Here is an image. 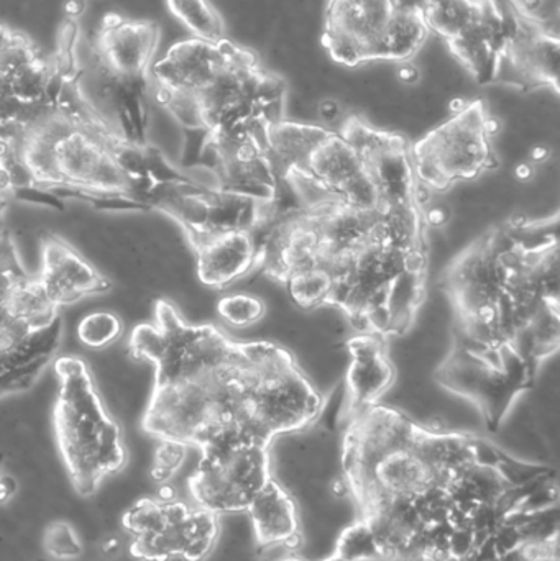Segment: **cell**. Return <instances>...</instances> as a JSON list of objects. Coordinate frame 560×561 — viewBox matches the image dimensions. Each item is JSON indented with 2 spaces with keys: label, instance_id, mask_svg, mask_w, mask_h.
<instances>
[{
  "label": "cell",
  "instance_id": "obj_1",
  "mask_svg": "<svg viewBox=\"0 0 560 561\" xmlns=\"http://www.w3.org/2000/svg\"><path fill=\"white\" fill-rule=\"evenodd\" d=\"M55 435L66 473L81 497L98 493L102 481L127 463L122 431L108 415L88 365L81 358H59Z\"/></svg>",
  "mask_w": 560,
  "mask_h": 561
},
{
  "label": "cell",
  "instance_id": "obj_2",
  "mask_svg": "<svg viewBox=\"0 0 560 561\" xmlns=\"http://www.w3.org/2000/svg\"><path fill=\"white\" fill-rule=\"evenodd\" d=\"M500 122L482 99L454 108L449 118L411 145L414 173L427 193H446L499 168L495 137Z\"/></svg>",
  "mask_w": 560,
  "mask_h": 561
},
{
  "label": "cell",
  "instance_id": "obj_3",
  "mask_svg": "<svg viewBox=\"0 0 560 561\" xmlns=\"http://www.w3.org/2000/svg\"><path fill=\"white\" fill-rule=\"evenodd\" d=\"M219 519L196 503L161 493L135 501L122 516V527L135 560L204 561L219 539Z\"/></svg>",
  "mask_w": 560,
  "mask_h": 561
},
{
  "label": "cell",
  "instance_id": "obj_4",
  "mask_svg": "<svg viewBox=\"0 0 560 561\" xmlns=\"http://www.w3.org/2000/svg\"><path fill=\"white\" fill-rule=\"evenodd\" d=\"M431 35L446 43L480 85L495 84L503 46L512 28V7L496 0H423Z\"/></svg>",
  "mask_w": 560,
  "mask_h": 561
},
{
  "label": "cell",
  "instance_id": "obj_5",
  "mask_svg": "<svg viewBox=\"0 0 560 561\" xmlns=\"http://www.w3.org/2000/svg\"><path fill=\"white\" fill-rule=\"evenodd\" d=\"M270 444L224 438L199 448L201 460L187 480L193 503L210 513H242L272 478Z\"/></svg>",
  "mask_w": 560,
  "mask_h": 561
},
{
  "label": "cell",
  "instance_id": "obj_6",
  "mask_svg": "<svg viewBox=\"0 0 560 561\" xmlns=\"http://www.w3.org/2000/svg\"><path fill=\"white\" fill-rule=\"evenodd\" d=\"M400 7V0H328L322 46L348 68L377 61L381 39Z\"/></svg>",
  "mask_w": 560,
  "mask_h": 561
},
{
  "label": "cell",
  "instance_id": "obj_7",
  "mask_svg": "<svg viewBox=\"0 0 560 561\" xmlns=\"http://www.w3.org/2000/svg\"><path fill=\"white\" fill-rule=\"evenodd\" d=\"M559 59L560 33L525 22L513 13L495 84L523 92L551 89L559 94Z\"/></svg>",
  "mask_w": 560,
  "mask_h": 561
},
{
  "label": "cell",
  "instance_id": "obj_8",
  "mask_svg": "<svg viewBox=\"0 0 560 561\" xmlns=\"http://www.w3.org/2000/svg\"><path fill=\"white\" fill-rule=\"evenodd\" d=\"M160 43V28L141 20L111 16L105 20L95 42L102 65L122 81H137L147 75L148 66Z\"/></svg>",
  "mask_w": 560,
  "mask_h": 561
},
{
  "label": "cell",
  "instance_id": "obj_9",
  "mask_svg": "<svg viewBox=\"0 0 560 561\" xmlns=\"http://www.w3.org/2000/svg\"><path fill=\"white\" fill-rule=\"evenodd\" d=\"M230 45L229 38L214 43L194 36L173 43L153 66L155 88L197 94L216 78L226 62Z\"/></svg>",
  "mask_w": 560,
  "mask_h": 561
},
{
  "label": "cell",
  "instance_id": "obj_10",
  "mask_svg": "<svg viewBox=\"0 0 560 561\" xmlns=\"http://www.w3.org/2000/svg\"><path fill=\"white\" fill-rule=\"evenodd\" d=\"M42 252L38 279L58 309L82 297L111 289V283L58 237H46Z\"/></svg>",
  "mask_w": 560,
  "mask_h": 561
},
{
  "label": "cell",
  "instance_id": "obj_11",
  "mask_svg": "<svg viewBox=\"0 0 560 561\" xmlns=\"http://www.w3.org/2000/svg\"><path fill=\"white\" fill-rule=\"evenodd\" d=\"M197 276L213 289H224L259 272V230L217 233L193 247Z\"/></svg>",
  "mask_w": 560,
  "mask_h": 561
},
{
  "label": "cell",
  "instance_id": "obj_12",
  "mask_svg": "<svg viewBox=\"0 0 560 561\" xmlns=\"http://www.w3.org/2000/svg\"><path fill=\"white\" fill-rule=\"evenodd\" d=\"M351 366L347 373L348 417L377 404L395 381L393 363L380 335L358 333L348 340Z\"/></svg>",
  "mask_w": 560,
  "mask_h": 561
},
{
  "label": "cell",
  "instance_id": "obj_13",
  "mask_svg": "<svg viewBox=\"0 0 560 561\" xmlns=\"http://www.w3.org/2000/svg\"><path fill=\"white\" fill-rule=\"evenodd\" d=\"M256 542L262 549H298L299 516L295 500L275 478L262 488L247 507Z\"/></svg>",
  "mask_w": 560,
  "mask_h": 561
},
{
  "label": "cell",
  "instance_id": "obj_14",
  "mask_svg": "<svg viewBox=\"0 0 560 561\" xmlns=\"http://www.w3.org/2000/svg\"><path fill=\"white\" fill-rule=\"evenodd\" d=\"M430 35L420 7H400L381 39L377 61H410L420 53Z\"/></svg>",
  "mask_w": 560,
  "mask_h": 561
},
{
  "label": "cell",
  "instance_id": "obj_15",
  "mask_svg": "<svg viewBox=\"0 0 560 561\" xmlns=\"http://www.w3.org/2000/svg\"><path fill=\"white\" fill-rule=\"evenodd\" d=\"M167 7L194 38L214 43L227 38L226 23L210 0H167Z\"/></svg>",
  "mask_w": 560,
  "mask_h": 561
},
{
  "label": "cell",
  "instance_id": "obj_16",
  "mask_svg": "<svg viewBox=\"0 0 560 561\" xmlns=\"http://www.w3.org/2000/svg\"><path fill=\"white\" fill-rule=\"evenodd\" d=\"M217 313L233 329H249L262 322L266 316V304L255 294H226L217 302Z\"/></svg>",
  "mask_w": 560,
  "mask_h": 561
},
{
  "label": "cell",
  "instance_id": "obj_17",
  "mask_svg": "<svg viewBox=\"0 0 560 561\" xmlns=\"http://www.w3.org/2000/svg\"><path fill=\"white\" fill-rule=\"evenodd\" d=\"M335 553L348 561H381L380 547L370 524L365 519L341 534Z\"/></svg>",
  "mask_w": 560,
  "mask_h": 561
},
{
  "label": "cell",
  "instance_id": "obj_18",
  "mask_svg": "<svg viewBox=\"0 0 560 561\" xmlns=\"http://www.w3.org/2000/svg\"><path fill=\"white\" fill-rule=\"evenodd\" d=\"M122 335V322L114 312L95 310L82 317L78 325L79 342L89 348H105Z\"/></svg>",
  "mask_w": 560,
  "mask_h": 561
},
{
  "label": "cell",
  "instance_id": "obj_19",
  "mask_svg": "<svg viewBox=\"0 0 560 561\" xmlns=\"http://www.w3.org/2000/svg\"><path fill=\"white\" fill-rule=\"evenodd\" d=\"M43 547L55 560H76L82 556L81 540L65 520H56L46 527L43 534Z\"/></svg>",
  "mask_w": 560,
  "mask_h": 561
},
{
  "label": "cell",
  "instance_id": "obj_20",
  "mask_svg": "<svg viewBox=\"0 0 560 561\" xmlns=\"http://www.w3.org/2000/svg\"><path fill=\"white\" fill-rule=\"evenodd\" d=\"M510 5L518 19L559 33L560 0H510Z\"/></svg>",
  "mask_w": 560,
  "mask_h": 561
},
{
  "label": "cell",
  "instance_id": "obj_21",
  "mask_svg": "<svg viewBox=\"0 0 560 561\" xmlns=\"http://www.w3.org/2000/svg\"><path fill=\"white\" fill-rule=\"evenodd\" d=\"M186 445L176 444V442H160L157 455H155L153 468H151V477L157 483L170 480L186 457Z\"/></svg>",
  "mask_w": 560,
  "mask_h": 561
},
{
  "label": "cell",
  "instance_id": "obj_22",
  "mask_svg": "<svg viewBox=\"0 0 560 561\" xmlns=\"http://www.w3.org/2000/svg\"><path fill=\"white\" fill-rule=\"evenodd\" d=\"M16 490H19V484L12 477L0 474V504L9 503L15 496Z\"/></svg>",
  "mask_w": 560,
  "mask_h": 561
},
{
  "label": "cell",
  "instance_id": "obj_23",
  "mask_svg": "<svg viewBox=\"0 0 560 561\" xmlns=\"http://www.w3.org/2000/svg\"><path fill=\"white\" fill-rule=\"evenodd\" d=\"M85 9H88L85 0H66L65 5H62L69 22H78V19L84 15Z\"/></svg>",
  "mask_w": 560,
  "mask_h": 561
},
{
  "label": "cell",
  "instance_id": "obj_24",
  "mask_svg": "<svg viewBox=\"0 0 560 561\" xmlns=\"http://www.w3.org/2000/svg\"><path fill=\"white\" fill-rule=\"evenodd\" d=\"M536 167L532 163V161H525V163L516 164L515 168V176L516 180L522 181V183H528L535 178Z\"/></svg>",
  "mask_w": 560,
  "mask_h": 561
},
{
  "label": "cell",
  "instance_id": "obj_25",
  "mask_svg": "<svg viewBox=\"0 0 560 561\" xmlns=\"http://www.w3.org/2000/svg\"><path fill=\"white\" fill-rule=\"evenodd\" d=\"M321 561H348V560L342 559L341 556H338V553H334V556L328 557V559H324Z\"/></svg>",
  "mask_w": 560,
  "mask_h": 561
},
{
  "label": "cell",
  "instance_id": "obj_26",
  "mask_svg": "<svg viewBox=\"0 0 560 561\" xmlns=\"http://www.w3.org/2000/svg\"><path fill=\"white\" fill-rule=\"evenodd\" d=\"M3 461H5V455L0 454V474H2Z\"/></svg>",
  "mask_w": 560,
  "mask_h": 561
},
{
  "label": "cell",
  "instance_id": "obj_27",
  "mask_svg": "<svg viewBox=\"0 0 560 561\" xmlns=\"http://www.w3.org/2000/svg\"><path fill=\"white\" fill-rule=\"evenodd\" d=\"M496 2L506 3V5H510V0H496ZM512 7V5H510Z\"/></svg>",
  "mask_w": 560,
  "mask_h": 561
},
{
  "label": "cell",
  "instance_id": "obj_28",
  "mask_svg": "<svg viewBox=\"0 0 560 561\" xmlns=\"http://www.w3.org/2000/svg\"><path fill=\"white\" fill-rule=\"evenodd\" d=\"M283 561H302V560H299V559H286V560H283Z\"/></svg>",
  "mask_w": 560,
  "mask_h": 561
}]
</instances>
